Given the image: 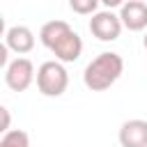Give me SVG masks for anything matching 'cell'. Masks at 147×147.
I'll return each instance as SVG.
<instances>
[{"mask_svg": "<svg viewBox=\"0 0 147 147\" xmlns=\"http://www.w3.org/2000/svg\"><path fill=\"white\" fill-rule=\"evenodd\" d=\"M7 51H9V46L2 44V46H0V67H7V64H9V60H7Z\"/></svg>", "mask_w": 147, "mask_h": 147, "instance_id": "cell-14", "label": "cell"}, {"mask_svg": "<svg viewBox=\"0 0 147 147\" xmlns=\"http://www.w3.org/2000/svg\"><path fill=\"white\" fill-rule=\"evenodd\" d=\"M0 113H2V126H0V131H2V133H7V131H9V110L2 106V108H0Z\"/></svg>", "mask_w": 147, "mask_h": 147, "instance_id": "cell-12", "label": "cell"}, {"mask_svg": "<svg viewBox=\"0 0 147 147\" xmlns=\"http://www.w3.org/2000/svg\"><path fill=\"white\" fill-rule=\"evenodd\" d=\"M122 18L119 14H115L113 9H103L92 14L90 18V32L99 39V41H115L122 34Z\"/></svg>", "mask_w": 147, "mask_h": 147, "instance_id": "cell-3", "label": "cell"}, {"mask_svg": "<svg viewBox=\"0 0 147 147\" xmlns=\"http://www.w3.org/2000/svg\"><path fill=\"white\" fill-rule=\"evenodd\" d=\"M0 147H30V136L23 129H9L0 138Z\"/></svg>", "mask_w": 147, "mask_h": 147, "instance_id": "cell-10", "label": "cell"}, {"mask_svg": "<svg viewBox=\"0 0 147 147\" xmlns=\"http://www.w3.org/2000/svg\"><path fill=\"white\" fill-rule=\"evenodd\" d=\"M69 85V74L60 60H48L37 69V90L44 96H62Z\"/></svg>", "mask_w": 147, "mask_h": 147, "instance_id": "cell-2", "label": "cell"}, {"mask_svg": "<svg viewBox=\"0 0 147 147\" xmlns=\"http://www.w3.org/2000/svg\"><path fill=\"white\" fill-rule=\"evenodd\" d=\"M124 71V60L119 53H113V51H106V53H99L83 71V83L87 90L92 92H103L108 87H113L119 76Z\"/></svg>", "mask_w": 147, "mask_h": 147, "instance_id": "cell-1", "label": "cell"}, {"mask_svg": "<svg viewBox=\"0 0 147 147\" xmlns=\"http://www.w3.org/2000/svg\"><path fill=\"white\" fill-rule=\"evenodd\" d=\"M5 44L16 55H25L34 48V32L28 25H11L5 32Z\"/></svg>", "mask_w": 147, "mask_h": 147, "instance_id": "cell-7", "label": "cell"}, {"mask_svg": "<svg viewBox=\"0 0 147 147\" xmlns=\"http://www.w3.org/2000/svg\"><path fill=\"white\" fill-rule=\"evenodd\" d=\"M122 25L131 32L147 30V2L145 0H126L119 7Z\"/></svg>", "mask_w": 147, "mask_h": 147, "instance_id": "cell-5", "label": "cell"}, {"mask_svg": "<svg viewBox=\"0 0 147 147\" xmlns=\"http://www.w3.org/2000/svg\"><path fill=\"white\" fill-rule=\"evenodd\" d=\"M48 51H51V53L55 55V60H60V62H76V60L80 57V53H83V39H80L78 32L69 30V32H64Z\"/></svg>", "mask_w": 147, "mask_h": 147, "instance_id": "cell-6", "label": "cell"}, {"mask_svg": "<svg viewBox=\"0 0 147 147\" xmlns=\"http://www.w3.org/2000/svg\"><path fill=\"white\" fill-rule=\"evenodd\" d=\"M34 80V64L28 57H16L5 67V83L11 92H25Z\"/></svg>", "mask_w": 147, "mask_h": 147, "instance_id": "cell-4", "label": "cell"}, {"mask_svg": "<svg viewBox=\"0 0 147 147\" xmlns=\"http://www.w3.org/2000/svg\"><path fill=\"white\" fill-rule=\"evenodd\" d=\"M126 0H101V5L106 7V9H117V7H122Z\"/></svg>", "mask_w": 147, "mask_h": 147, "instance_id": "cell-13", "label": "cell"}, {"mask_svg": "<svg viewBox=\"0 0 147 147\" xmlns=\"http://www.w3.org/2000/svg\"><path fill=\"white\" fill-rule=\"evenodd\" d=\"M119 145L122 147H147V122L129 119L119 126Z\"/></svg>", "mask_w": 147, "mask_h": 147, "instance_id": "cell-8", "label": "cell"}, {"mask_svg": "<svg viewBox=\"0 0 147 147\" xmlns=\"http://www.w3.org/2000/svg\"><path fill=\"white\" fill-rule=\"evenodd\" d=\"M101 0H69V7L74 14H80V16H90V14H96Z\"/></svg>", "mask_w": 147, "mask_h": 147, "instance_id": "cell-11", "label": "cell"}, {"mask_svg": "<svg viewBox=\"0 0 147 147\" xmlns=\"http://www.w3.org/2000/svg\"><path fill=\"white\" fill-rule=\"evenodd\" d=\"M71 30V25L67 23V21H48V23H44L41 25V30H39V41L46 46V48H51L64 32H69Z\"/></svg>", "mask_w": 147, "mask_h": 147, "instance_id": "cell-9", "label": "cell"}, {"mask_svg": "<svg viewBox=\"0 0 147 147\" xmlns=\"http://www.w3.org/2000/svg\"><path fill=\"white\" fill-rule=\"evenodd\" d=\"M142 46H145V51H147V32H145V37H142Z\"/></svg>", "mask_w": 147, "mask_h": 147, "instance_id": "cell-15", "label": "cell"}]
</instances>
